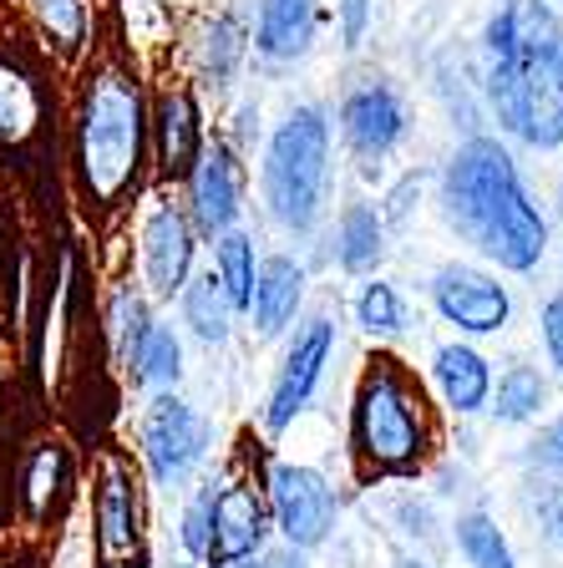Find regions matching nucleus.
<instances>
[{
	"mask_svg": "<svg viewBox=\"0 0 563 568\" xmlns=\"http://www.w3.org/2000/svg\"><path fill=\"white\" fill-rule=\"evenodd\" d=\"M482 92L503 132L539 153L563 148V16L549 0H503L482 31Z\"/></svg>",
	"mask_w": 563,
	"mask_h": 568,
	"instance_id": "1",
	"label": "nucleus"
},
{
	"mask_svg": "<svg viewBox=\"0 0 563 568\" xmlns=\"http://www.w3.org/2000/svg\"><path fill=\"white\" fill-rule=\"evenodd\" d=\"M442 213L477 254H487L507 274L539 270L543 248H549V224L523 189L513 153L482 132H472L446 163Z\"/></svg>",
	"mask_w": 563,
	"mask_h": 568,
	"instance_id": "2",
	"label": "nucleus"
},
{
	"mask_svg": "<svg viewBox=\"0 0 563 568\" xmlns=\"http://www.w3.org/2000/svg\"><path fill=\"white\" fill-rule=\"evenodd\" d=\"M264 209L284 234H315L330 199V122L320 106H294L274 128L259 168Z\"/></svg>",
	"mask_w": 563,
	"mask_h": 568,
	"instance_id": "3",
	"label": "nucleus"
},
{
	"mask_svg": "<svg viewBox=\"0 0 563 568\" xmlns=\"http://www.w3.org/2000/svg\"><path fill=\"white\" fill-rule=\"evenodd\" d=\"M142 92L122 71H97L82 102V183L97 203H118L142 168Z\"/></svg>",
	"mask_w": 563,
	"mask_h": 568,
	"instance_id": "4",
	"label": "nucleus"
},
{
	"mask_svg": "<svg viewBox=\"0 0 563 568\" xmlns=\"http://www.w3.org/2000/svg\"><path fill=\"white\" fill-rule=\"evenodd\" d=\"M351 442L355 457L381 477H411L426 457V416L416 390L396 371V361H375L365 371L351 406Z\"/></svg>",
	"mask_w": 563,
	"mask_h": 568,
	"instance_id": "5",
	"label": "nucleus"
},
{
	"mask_svg": "<svg viewBox=\"0 0 563 568\" xmlns=\"http://www.w3.org/2000/svg\"><path fill=\"white\" fill-rule=\"evenodd\" d=\"M213 426L203 422L183 396L173 390H158L148 412H142V457H148V473L158 487H183L188 477L199 473L203 452H209Z\"/></svg>",
	"mask_w": 563,
	"mask_h": 568,
	"instance_id": "6",
	"label": "nucleus"
},
{
	"mask_svg": "<svg viewBox=\"0 0 563 568\" xmlns=\"http://www.w3.org/2000/svg\"><path fill=\"white\" fill-rule=\"evenodd\" d=\"M270 513L274 528L290 548L310 554L335 532L341 518V497L315 467H300V462H274L270 467Z\"/></svg>",
	"mask_w": 563,
	"mask_h": 568,
	"instance_id": "7",
	"label": "nucleus"
},
{
	"mask_svg": "<svg viewBox=\"0 0 563 568\" xmlns=\"http://www.w3.org/2000/svg\"><path fill=\"white\" fill-rule=\"evenodd\" d=\"M406 128H411L406 102H401V92L391 82H381V77H365L361 87H351V92L341 97V138L355 153V163H365V168L386 163L401 148Z\"/></svg>",
	"mask_w": 563,
	"mask_h": 568,
	"instance_id": "8",
	"label": "nucleus"
},
{
	"mask_svg": "<svg viewBox=\"0 0 563 568\" xmlns=\"http://www.w3.org/2000/svg\"><path fill=\"white\" fill-rule=\"evenodd\" d=\"M330 355H335V320L310 315L305 325L294 331V345L284 351V366H280V376H274L270 412H264L270 432H284V426L310 406V396H315L320 376H325V366H330Z\"/></svg>",
	"mask_w": 563,
	"mask_h": 568,
	"instance_id": "9",
	"label": "nucleus"
},
{
	"mask_svg": "<svg viewBox=\"0 0 563 568\" xmlns=\"http://www.w3.org/2000/svg\"><path fill=\"white\" fill-rule=\"evenodd\" d=\"M188 209L193 219L188 224L199 234L219 239L239 224L244 213V168H239V153L229 142H203V153L188 168Z\"/></svg>",
	"mask_w": 563,
	"mask_h": 568,
	"instance_id": "10",
	"label": "nucleus"
},
{
	"mask_svg": "<svg viewBox=\"0 0 563 568\" xmlns=\"http://www.w3.org/2000/svg\"><path fill=\"white\" fill-rule=\"evenodd\" d=\"M432 305L446 325H458L468 335H497L513 315L507 284H497V274H482L472 264H446L432 280Z\"/></svg>",
	"mask_w": 563,
	"mask_h": 568,
	"instance_id": "11",
	"label": "nucleus"
},
{
	"mask_svg": "<svg viewBox=\"0 0 563 568\" xmlns=\"http://www.w3.org/2000/svg\"><path fill=\"white\" fill-rule=\"evenodd\" d=\"M142 564V508L122 462H107L97 477V568Z\"/></svg>",
	"mask_w": 563,
	"mask_h": 568,
	"instance_id": "12",
	"label": "nucleus"
},
{
	"mask_svg": "<svg viewBox=\"0 0 563 568\" xmlns=\"http://www.w3.org/2000/svg\"><path fill=\"white\" fill-rule=\"evenodd\" d=\"M264 538H270V518H264L259 493L244 483H223L209 503V554H203V564H249L254 554H264Z\"/></svg>",
	"mask_w": 563,
	"mask_h": 568,
	"instance_id": "13",
	"label": "nucleus"
},
{
	"mask_svg": "<svg viewBox=\"0 0 563 568\" xmlns=\"http://www.w3.org/2000/svg\"><path fill=\"white\" fill-rule=\"evenodd\" d=\"M193 274V224L178 203H158L142 219V280L158 300H173Z\"/></svg>",
	"mask_w": 563,
	"mask_h": 568,
	"instance_id": "14",
	"label": "nucleus"
},
{
	"mask_svg": "<svg viewBox=\"0 0 563 568\" xmlns=\"http://www.w3.org/2000/svg\"><path fill=\"white\" fill-rule=\"evenodd\" d=\"M315 26H320L315 0H259L254 47L270 61H300L315 47Z\"/></svg>",
	"mask_w": 563,
	"mask_h": 568,
	"instance_id": "15",
	"label": "nucleus"
},
{
	"mask_svg": "<svg viewBox=\"0 0 563 568\" xmlns=\"http://www.w3.org/2000/svg\"><path fill=\"white\" fill-rule=\"evenodd\" d=\"M300 300H305V270H300L290 254H274V260L259 264L249 310H254V325H259V335H264V341H270V335H280L284 325H290L294 310H300Z\"/></svg>",
	"mask_w": 563,
	"mask_h": 568,
	"instance_id": "16",
	"label": "nucleus"
},
{
	"mask_svg": "<svg viewBox=\"0 0 563 568\" xmlns=\"http://www.w3.org/2000/svg\"><path fill=\"white\" fill-rule=\"evenodd\" d=\"M432 381L442 390V402L458 416H472L487 406V390H493V371L472 345H442L432 361Z\"/></svg>",
	"mask_w": 563,
	"mask_h": 568,
	"instance_id": "17",
	"label": "nucleus"
},
{
	"mask_svg": "<svg viewBox=\"0 0 563 568\" xmlns=\"http://www.w3.org/2000/svg\"><path fill=\"white\" fill-rule=\"evenodd\" d=\"M203 153V118L199 102L188 92H168L158 102V158H163V173L188 178L193 158Z\"/></svg>",
	"mask_w": 563,
	"mask_h": 568,
	"instance_id": "18",
	"label": "nucleus"
},
{
	"mask_svg": "<svg viewBox=\"0 0 563 568\" xmlns=\"http://www.w3.org/2000/svg\"><path fill=\"white\" fill-rule=\"evenodd\" d=\"M386 254V213L375 203H351L335 224V264L345 274H371Z\"/></svg>",
	"mask_w": 563,
	"mask_h": 568,
	"instance_id": "19",
	"label": "nucleus"
},
{
	"mask_svg": "<svg viewBox=\"0 0 563 568\" xmlns=\"http://www.w3.org/2000/svg\"><path fill=\"white\" fill-rule=\"evenodd\" d=\"M183 295V320H188V331L199 335L203 345H223L229 341V331H234V315L239 310L229 305V295H223V284L213 270L203 274H188V284L178 290Z\"/></svg>",
	"mask_w": 563,
	"mask_h": 568,
	"instance_id": "20",
	"label": "nucleus"
},
{
	"mask_svg": "<svg viewBox=\"0 0 563 568\" xmlns=\"http://www.w3.org/2000/svg\"><path fill=\"white\" fill-rule=\"evenodd\" d=\"M128 371L142 381V386H153V390H173L178 376H183V345H178L173 325H148L142 331V341L132 345L128 355Z\"/></svg>",
	"mask_w": 563,
	"mask_h": 568,
	"instance_id": "21",
	"label": "nucleus"
},
{
	"mask_svg": "<svg viewBox=\"0 0 563 568\" xmlns=\"http://www.w3.org/2000/svg\"><path fill=\"white\" fill-rule=\"evenodd\" d=\"M549 402V381L539 376V366H507L497 376V390H487V412L497 422L517 426V422H533Z\"/></svg>",
	"mask_w": 563,
	"mask_h": 568,
	"instance_id": "22",
	"label": "nucleus"
},
{
	"mask_svg": "<svg viewBox=\"0 0 563 568\" xmlns=\"http://www.w3.org/2000/svg\"><path fill=\"white\" fill-rule=\"evenodd\" d=\"M213 274H219L229 305L249 310V295H254V274H259V254H254V239H249L244 229H229V234H219V244H213Z\"/></svg>",
	"mask_w": 563,
	"mask_h": 568,
	"instance_id": "23",
	"label": "nucleus"
},
{
	"mask_svg": "<svg viewBox=\"0 0 563 568\" xmlns=\"http://www.w3.org/2000/svg\"><path fill=\"white\" fill-rule=\"evenodd\" d=\"M458 548H462V558H468V568H517L503 528H497L487 513H468V518H458Z\"/></svg>",
	"mask_w": 563,
	"mask_h": 568,
	"instance_id": "24",
	"label": "nucleus"
},
{
	"mask_svg": "<svg viewBox=\"0 0 563 568\" xmlns=\"http://www.w3.org/2000/svg\"><path fill=\"white\" fill-rule=\"evenodd\" d=\"M36 112H41V102H36L31 77L0 61V142L26 138L36 128Z\"/></svg>",
	"mask_w": 563,
	"mask_h": 568,
	"instance_id": "25",
	"label": "nucleus"
},
{
	"mask_svg": "<svg viewBox=\"0 0 563 568\" xmlns=\"http://www.w3.org/2000/svg\"><path fill=\"white\" fill-rule=\"evenodd\" d=\"M355 325L371 335H396L401 325H406V305H401L396 284H386V280L361 284V295H355Z\"/></svg>",
	"mask_w": 563,
	"mask_h": 568,
	"instance_id": "26",
	"label": "nucleus"
},
{
	"mask_svg": "<svg viewBox=\"0 0 563 568\" xmlns=\"http://www.w3.org/2000/svg\"><path fill=\"white\" fill-rule=\"evenodd\" d=\"M239 61H244V26L234 16H213L203 26V71L213 82H229Z\"/></svg>",
	"mask_w": 563,
	"mask_h": 568,
	"instance_id": "27",
	"label": "nucleus"
},
{
	"mask_svg": "<svg viewBox=\"0 0 563 568\" xmlns=\"http://www.w3.org/2000/svg\"><path fill=\"white\" fill-rule=\"evenodd\" d=\"M31 6L61 51H77L87 41V0H31Z\"/></svg>",
	"mask_w": 563,
	"mask_h": 568,
	"instance_id": "28",
	"label": "nucleus"
},
{
	"mask_svg": "<svg viewBox=\"0 0 563 568\" xmlns=\"http://www.w3.org/2000/svg\"><path fill=\"white\" fill-rule=\"evenodd\" d=\"M61 467H67V457H61L57 447L31 457V473H26V508H31L36 518H41V513L51 508V497L61 493Z\"/></svg>",
	"mask_w": 563,
	"mask_h": 568,
	"instance_id": "29",
	"label": "nucleus"
},
{
	"mask_svg": "<svg viewBox=\"0 0 563 568\" xmlns=\"http://www.w3.org/2000/svg\"><path fill=\"white\" fill-rule=\"evenodd\" d=\"M153 320H148V305H142L138 290H122L118 300H112V345H118V361H128L132 345L142 341V331H148Z\"/></svg>",
	"mask_w": 563,
	"mask_h": 568,
	"instance_id": "30",
	"label": "nucleus"
},
{
	"mask_svg": "<svg viewBox=\"0 0 563 568\" xmlns=\"http://www.w3.org/2000/svg\"><path fill=\"white\" fill-rule=\"evenodd\" d=\"M523 457H529V467H539V473H563V416H553V422L543 426Z\"/></svg>",
	"mask_w": 563,
	"mask_h": 568,
	"instance_id": "31",
	"label": "nucleus"
},
{
	"mask_svg": "<svg viewBox=\"0 0 563 568\" xmlns=\"http://www.w3.org/2000/svg\"><path fill=\"white\" fill-rule=\"evenodd\" d=\"M209 503H213V487L193 497V503H188V513H183V548H188V558L209 554Z\"/></svg>",
	"mask_w": 563,
	"mask_h": 568,
	"instance_id": "32",
	"label": "nucleus"
},
{
	"mask_svg": "<svg viewBox=\"0 0 563 568\" xmlns=\"http://www.w3.org/2000/svg\"><path fill=\"white\" fill-rule=\"evenodd\" d=\"M539 331H543V351H549V366L563 371V290H559V295H549Z\"/></svg>",
	"mask_w": 563,
	"mask_h": 568,
	"instance_id": "33",
	"label": "nucleus"
},
{
	"mask_svg": "<svg viewBox=\"0 0 563 568\" xmlns=\"http://www.w3.org/2000/svg\"><path fill=\"white\" fill-rule=\"evenodd\" d=\"M365 26H371V0H341V36H345V47H361Z\"/></svg>",
	"mask_w": 563,
	"mask_h": 568,
	"instance_id": "34",
	"label": "nucleus"
},
{
	"mask_svg": "<svg viewBox=\"0 0 563 568\" xmlns=\"http://www.w3.org/2000/svg\"><path fill=\"white\" fill-rule=\"evenodd\" d=\"M254 568H310V558L300 554V548H290V544H280V548H270V554L259 558Z\"/></svg>",
	"mask_w": 563,
	"mask_h": 568,
	"instance_id": "35",
	"label": "nucleus"
},
{
	"mask_svg": "<svg viewBox=\"0 0 563 568\" xmlns=\"http://www.w3.org/2000/svg\"><path fill=\"white\" fill-rule=\"evenodd\" d=\"M543 532H549V544L563 548V493L553 497L549 508H543Z\"/></svg>",
	"mask_w": 563,
	"mask_h": 568,
	"instance_id": "36",
	"label": "nucleus"
},
{
	"mask_svg": "<svg viewBox=\"0 0 563 568\" xmlns=\"http://www.w3.org/2000/svg\"><path fill=\"white\" fill-rule=\"evenodd\" d=\"M396 568H426V564H416V558H396Z\"/></svg>",
	"mask_w": 563,
	"mask_h": 568,
	"instance_id": "37",
	"label": "nucleus"
},
{
	"mask_svg": "<svg viewBox=\"0 0 563 568\" xmlns=\"http://www.w3.org/2000/svg\"><path fill=\"white\" fill-rule=\"evenodd\" d=\"M223 568H254V564H223Z\"/></svg>",
	"mask_w": 563,
	"mask_h": 568,
	"instance_id": "38",
	"label": "nucleus"
},
{
	"mask_svg": "<svg viewBox=\"0 0 563 568\" xmlns=\"http://www.w3.org/2000/svg\"><path fill=\"white\" fill-rule=\"evenodd\" d=\"M559 209H563V183H559Z\"/></svg>",
	"mask_w": 563,
	"mask_h": 568,
	"instance_id": "39",
	"label": "nucleus"
}]
</instances>
